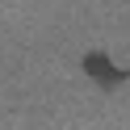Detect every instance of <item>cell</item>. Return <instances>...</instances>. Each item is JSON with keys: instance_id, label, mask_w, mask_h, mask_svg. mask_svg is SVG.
I'll return each mask as SVG.
<instances>
[{"instance_id": "obj_1", "label": "cell", "mask_w": 130, "mask_h": 130, "mask_svg": "<svg viewBox=\"0 0 130 130\" xmlns=\"http://www.w3.org/2000/svg\"><path fill=\"white\" fill-rule=\"evenodd\" d=\"M80 67H84V76H88V80H96L101 88H122V84L130 80V67H118V63H113L105 51H88Z\"/></svg>"}]
</instances>
